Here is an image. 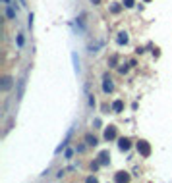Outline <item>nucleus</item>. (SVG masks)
Returning a JSON list of instances; mask_svg holds the SVG:
<instances>
[{
    "label": "nucleus",
    "mask_w": 172,
    "mask_h": 183,
    "mask_svg": "<svg viewBox=\"0 0 172 183\" xmlns=\"http://www.w3.org/2000/svg\"><path fill=\"white\" fill-rule=\"evenodd\" d=\"M102 89H105V93H110V91L114 89V85H112V81L108 77H105V85H102Z\"/></svg>",
    "instance_id": "nucleus-1"
},
{
    "label": "nucleus",
    "mask_w": 172,
    "mask_h": 183,
    "mask_svg": "<svg viewBox=\"0 0 172 183\" xmlns=\"http://www.w3.org/2000/svg\"><path fill=\"white\" fill-rule=\"evenodd\" d=\"M114 135H116V131H114V129H108V131L105 133V137H107V139H114Z\"/></svg>",
    "instance_id": "nucleus-6"
},
{
    "label": "nucleus",
    "mask_w": 172,
    "mask_h": 183,
    "mask_svg": "<svg viewBox=\"0 0 172 183\" xmlns=\"http://www.w3.org/2000/svg\"><path fill=\"white\" fill-rule=\"evenodd\" d=\"M85 141H87V145H91V146H95V145H97V139H95V137H91V135L85 137Z\"/></svg>",
    "instance_id": "nucleus-4"
},
{
    "label": "nucleus",
    "mask_w": 172,
    "mask_h": 183,
    "mask_svg": "<svg viewBox=\"0 0 172 183\" xmlns=\"http://www.w3.org/2000/svg\"><path fill=\"white\" fill-rule=\"evenodd\" d=\"M4 2H6V4H8V2H10V0H4Z\"/></svg>",
    "instance_id": "nucleus-10"
},
{
    "label": "nucleus",
    "mask_w": 172,
    "mask_h": 183,
    "mask_svg": "<svg viewBox=\"0 0 172 183\" xmlns=\"http://www.w3.org/2000/svg\"><path fill=\"white\" fill-rule=\"evenodd\" d=\"M120 148H122V151H128V148H130L128 141H120Z\"/></svg>",
    "instance_id": "nucleus-7"
},
{
    "label": "nucleus",
    "mask_w": 172,
    "mask_h": 183,
    "mask_svg": "<svg viewBox=\"0 0 172 183\" xmlns=\"http://www.w3.org/2000/svg\"><path fill=\"white\" fill-rule=\"evenodd\" d=\"M6 16H8V19H16V12H14V8L8 4V8H6Z\"/></svg>",
    "instance_id": "nucleus-2"
},
{
    "label": "nucleus",
    "mask_w": 172,
    "mask_h": 183,
    "mask_svg": "<svg viewBox=\"0 0 172 183\" xmlns=\"http://www.w3.org/2000/svg\"><path fill=\"white\" fill-rule=\"evenodd\" d=\"M10 81H12L10 77H6V79H4V83H2V89H4V91H8V89H10V85H12Z\"/></svg>",
    "instance_id": "nucleus-5"
},
{
    "label": "nucleus",
    "mask_w": 172,
    "mask_h": 183,
    "mask_svg": "<svg viewBox=\"0 0 172 183\" xmlns=\"http://www.w3.org/2000/svg\"><path fill=\"white\" fill-rule=\"evenodd\" d=\"M137 148H141V152H143V154H145V156H147V154H149V146H147V145H145V143H143V141H141V143H139V146H137Z\"/></svg>",
    "instance_id": "nucleus-3"
},
{
    "label": "nucleus",
    "mask_w": 172,
    "mask_h": 183,
    "mask_svg": "<svg viewBox=\"0 0 172 183\" xmlns=\"http://www.w3.org/2000/svg\"><path fill=\"white\" fill-rule=\"evenodd\" d=\"M126 2H128V4H126V6H132V2H133V0H126Z\"/></svg>",
    "instance_id": "nucleus-9"
},
{
    "label": "nucleus",
    "mask_w": 172,
    "mask_h": 183,
    "mask_svg": "<svg viewBox=\"0 0 172 183\" xmlns=\"http://www.w3.org/2000/svg\"><path fill=\"white\" fill-rule=\"evenodd\" d=\"M114 110H122V100H116V102H114Z\"/></svg>",
    "instance_id": "nucleus-8"
}]
</instances>
